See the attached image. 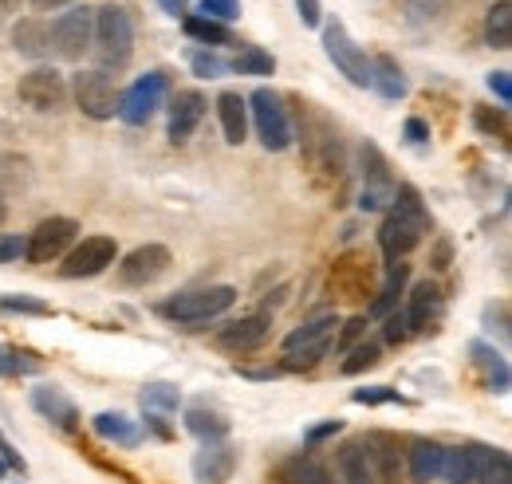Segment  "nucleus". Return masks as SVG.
I'll return each instance as SVG.
<instances>
[{"label": "nucleus", "mask_w": 512, "mask_h": 484, "mask_svg": "<svg viewBox=\"0 0 512 484\" xmlns=\"http://www.w3.org/2000/svg\"><path fill=\"white\" fill-rule=\"evenodd\" d=\"M91 52L99 60V71H123L134 56V16L123 4H103L95 8V28H91Z\"/></svg>", "instance_id": "2"}, {"label": "nucleus", "mask_w": 512, "mask_h": 484, "mask_svg": "<svg viewBox=\"0 0 512 484\" xmlns=\"http://www.w3.org/2000/svg\"><path fill=\"white\" fill-rule=\"evenodd\" d=\"M430 209H426V201H422V193L414 189V185H398L394 189V201H390V209H386L383 225H379V244H383L386 260H402V256H410L422 237L430 233Z\"/></svg>", "instance_id": "1"}, {"label": "nucleus", "mask_w": 512, "mask_h": 484, "mask_svg": "<svg viewBox=\"0 0 512 484\" xmlns=\"http://www.w3.org/2000/svg\"><path fill=\"white\" fill-rule=\"evenodd\" d=\"M24 256V241L20 237H0V264H12Z\"/></svg>", "instance_id": "50"}, {"label": "nucleus", "mask_w": 512, "mask_h": 484, "mask_svg": "<svg viewBox=\"0 0 512 484\" xmlns=\"http://www.w3.org/2000/svg\"><path fill=\"white\" fill-rule=\"evenodd\" d=\"M233 303H237V288H233V284H209V288H193V292H182V296L166 300L158 311H162L170 323L201 327V323H209V319H221Z\"/></svg>", "instance_id": "3"}, {"label": "nucleus", "mask_w": 512, "mask_h": 484, "mask_svg": "<svg viewBox=\"0 0 512 484\" xmlns=\"http://www.w3.org/2000/svg\"><path fill=\"white\" fill-rule=\"evenodd\" d=\"M186 429L201 441H225L229 437V418L209 402H193L186 410Z\"/></svg>", "instance_id": "25"}, {"label": "nucleus", "mask_w": 512, "mask_h": 484, "mask_svg": "<svg viewBox=\"0 0 512 484\" xmlns=\"http://www.w3.org/2000/svg\"><path fill=\"white\" fill-rule=\"evenodd\" d=\"M71 95H75V107L87 115V119H115L119 111V87L107 71L99 67H83L71 75Z\"/></svg>", "instance_id": "5"}, {"label": "nucleus", "mask_w": 512, "mask_h": 484, "mask_svg": "<svg viewBox=\"0 0 512 484\" xmlns=\"http://www.w3.org/2000/svg\"><path fill=\"white\" fill-rule=\"evenodd\" d=\"M170 268V248L166 244H138L119 260V284L123 288H146Z\"/></svg>", "instance_id": "13"}, {"label": "nucleus", "mask_w": 512, "mask_h": 484, "mask_svg": "<svg viewBox=\"0 0 512 484\" xmlns=\"http://www.w3.org/2000/svg\"><path fill=\"white\" fill-rule=\"evenodd\" d=\"M359 166H363V193H359V209L363 213H383L394 201V174H390V162L375 142H363L359 146Z\"/></svg>", "instance_id": "8"}, {"label": "nucleus", "mask_w": 512, "mask_h": 484, "mask_svg": "<svg viewBox=\"0 0 512 484\" xmlns=\"http://www.w3.org/2000/svg\"><path fill=\"white\" fill-rule=\"evenodd\" d=\"M442 311H446V296H442V288L438 284H430V280H422V284H414V292L406 296V327H410V335L414 331H434L438 323H442Z\"/></svg>", "instance_id": "16"}, {"label": "nucleus", "mask_w": 512, "mask_h": 484, "mask_svg": "<svg viewBox=\"0 0 512 484\" xmlns=\"http://www.w3.org/2000/svg\"><path fill=\"white\" fill-rule=\"evenodd\" d=\"M241 465V453L229 441H201V449L193 453V477L197 484H229Z\"/></svg>", "instance_id": "14"}, {"label": "nucleus", "mask_w": 512, "mask_h": 484, "mask_svg": "<svg viewBox=\"0 0 512 484\" xmlns=\"http://www.w3.org/2000/svg\"><path fill=\"white\" fill-rule=\"evenodd\" d=\"M0 461H4V469H20V473H28V465H24V457L4 441V433H0Z\"/></svg>", "instance_id": "51"}, {"label": "nucleus", "mask_w": 512, "mask_h": 484, "mask_svg": "<svg viewBox=\"0 0 512 484\" xmlns=\"http://www.w3.org/2000/svg\"><path fill=\"white\" fill-rule=\"evenodd\" d=\"M217 119H221V134L229 146H241L249 138V103L241 91H221L217 95Z\"/></svg>", "instance_id": "22"}, {"label": "nucleus", "mask_w": 512, "mask_h": 484, "mask_svg": "<svg viewBox=\"0 0 512 484\" xmlns=\"http://www.w3.org/2000/svg\"><path fill=\"white\" fill-rule=\"evenodd\" d=\"M477 130H485V134H497V138H505L509 134V119H505V107L501 111H489V107H477Z\"/></svg>", "instance_id": "44"}, {"label": "nucleus", "mask_w": 512, "mask_h": 484, "mask_svg": "<svg viewBox=\"0 0 512 484\" xmlns=\"http://www.w3.org/2000/svg\"><path fill=\"white\" fill-rule=\"evenodd\" d=\"M383 339L390 343V347H398V343L410 339V327H406V315H402V311H390V315H386Z\"/></svg>", "instance_id": "45"}, {"label": "nucleus", "mask_w": 512, "mask_h": 484, "mask_svg": "<svg viewBox=\"0 0 512 484\" xmlns=\"http://www.w3.org/2000/svg\"><path fill=\"white\" fill-rule=\"evenodd\" d=\"M91 28H95V8L71 4L67 12H60V16L48 24V32H52V52H56L60 60L79 63L91 52Z\"/></svg>", "instance_id": "7"}, {"label": "nucleus", "mask_w": 512, "mask_h": 484, "mask_svg": "<svg viewBox=\"0 0 512 484\" xmlns=\"http://www.w3.org/2000/svg\"><path fill=\"white\" fill-rule=\"evenodd\" d=\"M268 331H272V315H268V311H256V315L225 323V327L213 335V343H217L221 351H229V355H249V351H256V347L268 339Z\"/></svg>", "instance_id": "15"}, {"label": "nucleus", "mask_w": 512, "mask_h": 484, "mask_svg": "<svg viewBox=\"0 0 512 484\" xmlns=\"http://www.w3.org/2000/svg\"><path fill=\"white\" fill-rule=\"evenodd\" d=\"M485 44L497 48V52H509L512 48V4L509 0H497L485 16Z\"/></svg>", "instance_id": "32"}, {"label": "nucleus", "mask_w": 512, "mask_h": 484, "mask_svg": "<svg viewBox=\"0 0 512 484\" xmlns=\"http://www.w3.org/2000/svg\"><path fill=\"white\" fill-rule=\"evenodd\" d=\"M182 28H186V36L197 40V44H205V48H225V44H233V32H229V24H217V20H209V16H182Z\"/></svg>", "instance_id": "31"}, {"label": "nucleus", "mask_w": 512, "mask_h": 484, "mask_svg": "<svg viewBox=\"0 0 512 484\" xmlns=\"http://www.w3.org/2000/svg\"><path fill=\"white\" fill-rule=\"evenodd\" d=\"M16 95H20L24 107L48 115V111H60V107L67 103V79L56 71V67H32V71L20 75Z\"/></svg>", "instance_id": "11"}, {"label": "nucleus", "mask_w": 512, "mask_h": 484, "mask_svg": "<svg viewBox=\"0 0 512 484\" xmlns=\"http://www.w3.org/2000/svg\"><path fill=\"white\" fill-rule=\"evenodd\" d=\"M323 52H327V60L335 63L339 75H347V83L371 87V60H367V52L351 40V32H347L343 20H327V24H323Z\"/></svg>", "instance_id": "6"}, {"label": "nucleus", "mask_w": 512, "mask_h": 484, "mask_svg": "<svg viewBox=\"0 0 512 484\" xmlns=\"http://www.w3.org/2000/svg\"><path fill=\"white\" fill-rule=\"evenodd\" d=\"M367 339V315H355V319H347L343 327H339V339H331V347L339 351V355H347L355 343H363Z\"/></svg>", "instance_id": "38"}, {"label": "nucleus", "mask_w": 512, "mask_h": 484, "mask_svg": "<svg viewBox=\"0 0 512 484\" xmlns=\"http://www.w3.org/2000/svg\"><path fill=\"white\" fill-rule=\"evenodd\" d=\"M4 217H8V205H4V193H0V225H4Z\"/></svg>", "instance_id": "56"}, {"label": "nucleus", "mask_w": 512, "mask_h": 484, "mask_svg": "<svg viewBox=\"0 0 512 484\" xmlns=\"http://www.w3.org/2000/svg\"><path fill=\"white\" fill-rule=\"evenodd\" d=\"M190 67H193V75H201V79H221V75H229V63L221 60L217 52H190Z\"/></svg>", "instance_id": "42"}, {"label": "nucleus", "mask_w": 512, "mask_h": 484, "mask_svg": "<svg viewBox=\"0 0 512 484\" xmlns=\"http://www.w3.org/2000/svg\"><path fill=\"white\" fill-rule=\"evenodd\" d=\"M469 355H473V363L485 370V378H489V386L497 390V394H509V382H512V374H509V359L501 355V351H493L489 343H469Z\"/></svg>", "instance_id": "27"}, {"label": "nucleus", "mask_w": 512, "mask_h": 484, "mask_svg": "<svg viewBox=\"0 0 512 484\" xmlns=\"http://www.w3.org/2000/svg\"><path fill=\"white\" fill-rule=\"evenodd\" d=\"M442 457H446V445L442 441H430V437H414L406 445V469H410V481L414 484H430L442 477Z\"/></svg>", "instance_id": "19"}, {"label": "nucleus", "mask_w": 512, "mask_h": 484, "mask_svg": "<svg viewBox=\"0 0 512 484\" xmlns=\"http://www.w3.org/2000/svg\"><path fill=\"white\" fill-rule=\"evenodd\" d=\"M91 425H95V433H99L103 441H115V445H138V441H142L138 422H130L127 414H119V410H115V414H111V410H107V414H95Z\"/></svg>", "instance_id": "30"}, {"label": "nucleus", "mask_w": 512, "mask_h": 484, "mask_svg": "<svg viewBox=\"0 0 512 484\" xmlns=\"http://www.w3.org/2000/svg\"><path fill=\"white\" fill-rule=\"evenodd\" d=\"M406 142L418 146V150L430 146V126H426L422 119H406Z\"/></svg>", "instance_id": "48"}, {"label": "nucleus", "mask_w": 512, "mask_h": 484, "mask_svg": "<svg viewBox=\"0 0 512 484\" xmlns=\"http://www.w3.org/2000/svg\"><path fill=\"white\" fill-rule=\"evenodd\" d=\"M280 484H339V477L323 465L316 453H300L280 469Z\"/></svg>", "instance_id": "26"}, {"label": "nucleus", "mask_w": 512, "mask_h": 484, "mask_svg": "<svg viewBox=\"0 0 512 484\" xmlns=\"http://www.w3.org/2000/svg\"><path fill=\"white\" fill-rule=\"evenodd\" d=\"M489 91L501 99V107H509L512 103V79H509V71H493L489 75Z\"/></svg>", "instance_id": "47"}, {"label": "nucleus", "mask_w": 512, "mask_h": 484, "mask_svg": "<svg viewBox=\"0 0 512 484\" xmlns=\"http://www.w3.org/2000/svg\"><path fill=\"white\" fill-rule=\"evenodd\" d=\"M383 363V343H375V339H363V343H355L351 351H347V359L339 366V374H347V378H355V374H367L371 366Z\"/></svg>", "instance_id": "35"}, {"label": "nucleus", "mask_w": 512, "mask_h": 484, "mask_svg": "<svg viewBox=\"0 0 512 484\" xmlns=\"http://www.w3.org/2000/svg\"><path fill=\"white\" fill-rule=\"evenodd\" d=\"M12 48H16L20 56H28V60H44V56H52V32H48V20H40V16L20 20V24L12 28Z\"/></svg>", "instance_id": "23"}, {"label": "nucleus", "mask_w": 512, "mask_h": 484, "mask_svg": "<svg viewBox=\"0 0 512 484\" xmlns=\"http://www.w3.org/2000/svg\"><path fill=\"white\" fill-rule=\"evenodd\" d=\"M477 484H512V465L505 449H493V453H489V465H485V473L477 477Z\"/></svg>", "instance_id": "41"}, {"label": "nucleus", "mask_w": 512, "mask_h": 484, "mask_svg": "<svg viewBox=\"0 0 512 484\" xmlns=\"http://www.w3.org/2000/svg\"><path fill=\"white\" fill-rule=\"evenodd\" d=\"M434 268H449V241L438 244V252H434Z\"/></svg>", "instance_id": "55"}, {"label": "nucleus", "mask_w": 512, "mask_h": 484, "mask_svg": "<svg viewBox=\"0 0 512 484\" xmlns=\"http://www.w3.org/2000/svg\"><path fill=\"white\" fill-rule=\"evenodd\" d=\"M197 16H209L217 24H233L241 16V0H197Z\"/></svg>", "instance_id": "39"}, {"label": "nucleus", "mask_w": 512, "mask_h": 484, "mask_svg": "<svg viewBox=\"0 0 512 484\" xmlns=\"http://www.w3.org/2000/svg\"><path fill=\"white\" fill-rule=\"evenodd\" d=\"M359 445H363V457H367L375 481L379 484L398 481V437H390V433H367V437H359Z\"/></svg>", "instance_id": "20"}, {"label": "nucleus", "mask_w": 512, "mask_h": 484, "mask_svg": "<svg viewBox=\"0 0 512 484\" xmlns=\"http://www.w3.org/2000/svg\"><path fill=\"white\" fill-rule=\"evenodd\" d=\"M0 311L4 315H52V307L32 296H0Z\"/></svg>", "instance_id": "43"}, {"label": "nucleus", "mask_w": 512, "mask_h": 484, "mask_svg": "<svg viewBox=\"0 0 512 484\" xmlns=\"http://www.w3.org/2000/svg\"><path fill=\"white\" fill-rule=\"evenodd\" d=\"M335 469H339V484H379L375 473H371V465H367V457H363V445H359V441L339 445Z\"/></svg>", "instance_id": "28"}, {"label": "nucleus", "mask_w": 512, "mask_h": 484, "mask_svg": "<svg viewBox=\"0 0 512 484\" xmlns=\"http://www.w3.org/2000/svg\"><path fill=\"white\" fill-rule=\"evenodd\" d=\"M20 12V0H0V28Z\"/></svg>", "instance_id": "53"}, {"label": "nucleus", "mask_w": 512, "mask_h": 484, "mask_svg": "<svg viewBox=\"0 0 512 484\" xmlns=\"http://www.w3.org/2000/svg\"><path fill=\"white\" fill-rule=\"evenodd\" d=\"M205 107H209V99L201 91H178L170 99V142H178V146L190 142L193 130L205 119Z\"/></svg>", "instance_id": "18"}, {"label": "nucleus", "mask_w": 512, "mask_h": 484, "mask_svg": "<svg viewBox=\"0 0 512 484\" xmlns=\"http://www.w3.org/2000/svg\"><path fill=\"white\" fill-rule=\"evenodd\" d=\"M245 103H249V115H253V122H256L260 146L272 150V154L288 150V146H292V119H288L284 95L272 91V87H256Z\"/></svg>", "instance_id": "4"}, {"label": "nucleus", "mask_w": 512, "mask_h": 484, "mask_svg": "<svg viewBox=\"0 0 512 484\" xmlns=\"http://www.w3.org/2000/svg\"><path fill=\"white\" fill-rule=\"evenodd\" d=\"M229 71H237V75H272V71H276V60H272L264 48L249 44V48L237 52V60L229 63Z\"/></svg>", "instance_id": "36"}, {"label": "nucleus", "mask_w": 512, "mask_h": 484, "mask_svg": "<svg viewBox=\"0 0 512 484\" xmlns=\"http://www.w3.org/2000/svg\"><path fill=\"white\" fill-rule=\"evenodd\" d=\"M115 260H119L115 237H83L75 248H67L60 272H64L67 280H91V276H103Z\"/></svg>", "instance_id": "12"}, {"label": "nucleus", "mask_w": 512, "mask_h": 484, "mask_svg": "<svg viewBox=\"0 0 512 484\" xmlns=\"http://www.w3.org/2000/svg\"><path fill=\"white\" fill-rule=\"evenodd\" d=\"M339 429H343L339 418H335V422H323V425H316V429H308V433H304V441H308V445H320V441H327V437H335Z\"/></svg>", "instance_id": "49"}, {"label": "nucleus", "mask_w": 512, "mask_h": 484, "mask_svg": "<svg viewBox=\"0 0 512 484\" xmlns=\"http://www.w3.org/2000/svg\"><path fill=\"white\" fill-rule=\"evenodd\" d=\"M335 327H339V315H316V319L300 323L296 331H288L284 355L288 351H300V347H312V343H323V339H335Z\"/></svg>", "instance_id": "29"}, {"label": "nucleus", "mask_w": 512, "mask_h": 484, "mask_svg": "<svg viewBox=\"0 0 512 484\" xmlns=\"http://www.w3.org/2000/svg\"><path fill=\"white\" fill-rule=\"evenodd\" d=\"M75 237H79V221H71V217H48L24 241V260L28 264H52V260L67 256V248L75 244Z\"/></svg>", "instance_id": "10"}, {"label": "nucleus", "mask_w": 512, "mask_h": 484, "mask_svg": "<svg viewBox=\"0 0 512 484\" xmlns=\"http://www.w3.org/2000/svg\"><path fill=\"white\" fill-rule=\"evenodd\" d=\"M40 359L28 355V351H12V347H0V378H16V374H36Z\"/></svg>", "instance_id": "37"}, {"label": "nucleus", "mask_w": 512, "mask_h": 484, "mask_svg": "<svg viewBox=\"0 0 512 484\" xmlns=\"http://www.w3.org/2000/svg\"><path fill=\"white\" fill-rule=\"evenodd\" d=\"M75 0H32L36 12H60V8H71Z\"/></svg>", "instance_id": "52"}, {"label": "nucleus", "mask_w": 512, "mask_h": 484, "mask_svg": "<svg viewBox=\"0 0 512 484\" xmlns=\"http://www.w3.org/2000/svg\"><path fill=\"white\" fill-rule=\"evenodd\" d=\"M371 87H375L383 99H390V103H398V99L410 95V79H406V71L398 67L394 56H386V52L371 60Z\"/></svg>", "instance_id": "24"}, {"label": "nucleus", "mask_w": 512, "mask_h": 484, "mask_svg": "<svg viewBox=\"0 0 512 484\" xmlns=\"http://www.w3.org/2000/svg\"><path fill=\"white\" fill-rule=\"evenodd\" d=\"M162 4V12H170V16H186V4L190 0H158Z\"/></svg>", "instance_id": "54"}, {"label": "nucleus", "mask_w": 512, "mask_h": 484, "mask_svg": "<svg viewBox=\"0 0 512 484\" xmlns=\"http://www.w3.org/2000/svg\"><path fill=\"white\" fill-rule=\"evenodd\" d=\"M489 445H457V449H446L442 457V477L449 484H477V477L485 473L489 465Z\"/></svg>", "instance_id": "17"}, {"label": "nucleus", "mask_w": 512, "mask_h": 484, "mask_svg": "<svg viewBox=\"0 0 512 484\" xmlns=\"http://www.w3.org/2000/svg\"><path fill=\"white\" fill-rule=\"evenodd\" d=\"M406 276H410V268H406L402 260H390L386 280H383V292H379V300L371 303V315H390V311H394V303H398L402 288H406Z\"/></svg>", "instance_id": "34"}, {"label": "nucleus", "mask_w": 512, "mask_h": 484, "mask_svg": "<svg viewBox=\"0 0 512 484\" xmlns=\"http://www.w3.org/2000/svg\"><path fill=\"white\" fill-rule=\"evenodd\" d=\"M178 406H182V390H178V386H170V382H150V386H142V410H146V414L170 418V414H178Z\"/></svg>", "instance_id": "33"}, {"label": "nucleus", "mask_w": 512, "mask_h": 484, "mask_svg": "<svg viewBox=\"0 0 512 484\" xmlns=\"http://www.w3.org/2000/svg\"><path fill=\"white\" fill-rule=\"evenodd\" d=\"M166 87H170L166 71H146V75H138L127 91L119 95V111H115V115L123 122H130V126H146V122L158 115V107H162V99H166Z\"/></svg>", "instance_id": "9"}, {"label": "nucleus", "mask_w": 512, "mask_h": 484, "mask_svg": "<svg viewBox=\"0 0 512 484\" xmlns=\"http://www.w3.org/2000/svg\"><path fill=\"white\" fill-rule=\"evenodd\" d=\"M351 402H355V406H394V402L402 406L406 398H402L398 390H390V386H363V390L351 394Z\"/></svg>", "instance_id": "40"}, {"label": "nucleus", "mask_w": 512, "mask_h": 484, "mask_svg": "<svg viewBox=\"0 0 512 484\" xmlns=\"http://www.w3.org/2000/svg\"><path fill=\"white\" fill-rule=\"evenodd\" d=\"M296 12H300V20H304V28H320L323 24L320 0H296Z\"/></svg>", "instance_id": "46"}, {"label": "nucleus", "mask_w": 512, "mask_h": 484, "mask_svg": "<svg viewBox=\"0 0 512 484\" xmlns=\"http://www.w3.org/2000/svg\"><path fill=\"white\" fill-rule=\"evenodd\" d=\"M4 473H8V469H4V461H0V477H4Z\"/></svg>", "instance_id": "57"}, {"label": "nucleus", "mask_w": 512, "mask_h": 484, "mask_svg": "<svg viewBox=\"0 0 512 484\" xmlns=\"http://www.w3.org/2000/svg\"><path fill=\"white\" fill-rule=\"evenodd\" d=\"M32 410H36L40 418H48L52 425H60V429H75V425H79L75 402L67 398L60 386H48V382H40V386L32 390Z\"/></svg>", "instance_id": "21"}]
</instances>
